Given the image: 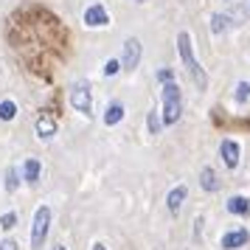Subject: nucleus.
I'll use <instances>...</instances> for the list:
<instances>
[{"instance_id":"nucleus-24","label":"nucleus","mask_w":250,"mask_h":250,"mask_svg":"<svg viewBox=\"0 0 250 250\" xmlns=\"http://www.w3.org/2000/svg\"><path fill=\"white\" fill-rule=\"evenodd\" d=\"M93 250H107V248H104L102 242H96V245H93Z\"/></svg>"},{"instance_id":"nucleus-17","label":"nucleus","mask_w":250,"mask_h":250,"mask_svg":"<svg viewBox=\"0 0 250 250\" xmlns=\"http://www.w3.org/2000/svg\"><path fill=\"white\" fill-rule=\"evenodd\" d=\"M248 96H250V82H239L236 84V96H233V99H236L239 104H245L248 102Z\"/></svg>"},{"instance_id":"nucleus-2","label":"nucleus","mask_w":250,"mask_h":250,"mask_svg":"<svg viewBox=\"0 0 250 250\" xmlns=\"http://www.w3.org/2000/svg\"><path fill=\"white\" fill-rule=\"evenodd\" d=\"M183 115V93L174 82H166L163 84V110H160V124L171 126L177 124Z\"/></svg>"},{"instance_id":"nucleus-18","label":"nucleus","mask_w":250,"mask_h":250,"mask_svg":"<svg viewBox=\"0 0 250 250\" xmlns=\"http://www.w3.org/2000/svg\"><path fill=\"white\" fill-rule=\"evenodd\" d=\"M17 186H20V180H17V169H9L6 171V191H17Z\"/></svg>"},{"instance_id":"nucleus-26","label":"nucleus","mask_w":250,"mask_h":250,"mask_svg":"<svg viewBox=\"0 0 250 250\" xmlns=\"http://www.w3.org/2000/svg\"><path fill=\"white\" fill-rule=\"evenodd\" d=\"M135 3H144V0H135Z\"/></svg>"},{"instance_id":"nucleus-5","label":"nucleus","mask_w":250,"mask_h":250,"mask_svg":"<svg viewBox=\"0 0 250 250\" xmlns=\"http://www.w3.org/2000/svg\"><path fill=\"white\" fill-rule=\"evenodd\" d=\"M141 57H144V45L138 37H129L124 42V51H121V68L124 70H135L141 65Z\"/></svg>"},{"instance_id":"nucleus-22","label":"nucleus","mask_w":250,"mask_h":250,"mask_svg":"<svg viewBox=\"0 0 250 250\" xmlns=\"http://www.w3.org/2000/svg\"><path fill=\"white\" fill-rule=\"evenodd\" d=\"M0 250H20V248H17L14 239H3V242H0Z\"/></svg>"},{"instance_id":"nucleus-8","label":"nucleus","mask_w":250,"mask_h":250,"mask_svg":"<svg viewBox=\"0 0 250 250\" xmlns=\"http://www.w3.org/2000/svg\"><path fill=\"white\" fill-rule=\"evenodd\" d=\"M219 155H222V163H225L228 169H236L239 166V144L236 141L225 138V141L219 144Z\"/></svg>"},{"instance_id":"nucleus-25","label":"nucleus","mask_w":250,"mask_h":250,"mask_svg":"<svg viewBox=\"0 0 250 250\" xmlns=\"http://www.w3.org/2000/svg\"><path fill=\"white\" fill-rule=\"evenodd\" d=\"M54 250H68V248H65V245H54Z\"/></svg>"},{"instance_id":"nucleus-10","label":"nucleus","mask_w":250,"mask_h":250,"mask_svg":"<svg viewBox=\"0 0 250 250\" xmlns=\"http://www.w3.org/2000/svg\"><path fill=\"white\" fill-rule=\"evenodd\" d=\"M186 197H188V188L186 186H174L169 191V197H166V203H169V211L171 214H180L183 203H186Z\"/></svg>"},{"instance_id":"nucleus-7","label":"nucleus","mask_w":250,"mask_h":250,"mask_svg":"<svg viewBox=\"0 0 250 250\" xmlns=\"http://www.w3.org/2000/svg\"><path fill=\"white\" fill-rule=\"evenodd\" d=\"M248 242H250V233L245 228H236V230H228L219 245H222V250H239V248H245Z\"/></svg>"},{"instance_id":"nucleus-15","label":"nucleus","mask_w":250,"mask_h":250,"mask_svg":"<svg viewBox=\"0 0 250 250\" xmlns=\"http://www.w3.org/2000/svg\"><path fill=\"white\" fill-rule=\"evenodd\" d=\"M228 25H230V17L228 14H211V31L214 34H222Z\"/></svg>"},{"instance_id":"nucleus-6","label":"nucleus","mask_w":250,"mask_h":250,"mask_svg":"<svg viewBox=\"0 0 250 250\" xmlns=\"http://www.w3.org/2000/svg\"><path fill=\"white\" fill-rule=\"evenodd\" d=\"M84 25H90V28H104V25H110V14L104 9L102 3H93L84 9Z\"/></svg>"},{"instance_id":"nucleus-14","label":"nucleus","mask_w":250,"mask_h":250,"mask_svg":"<svg viewBox=\"0 0 250 250\" xmlns=\"http://www.w3.org/2000/svg\"><path fill=\"white\" fill-rule=\"evenodd\" d=\"M228 211H230V214H239V216H248L250 214V200L248 197H230V200H228Z\"/></svg>"},{"instance_id":"nucleus-19","label":"nucleus","mask_w":250,"mask_h":250,"mask_svg":"<svg viewBox=\"0 0 250 250\" xmlns=\"http://www.w3.org/2000/svg\"><path fill=\"white\" fill-rule=\"evenodd\" d=\"M14 225H17V214H14V211H9V214L0 216V228H3V230H12Z\"/></svg>"},{"instance_id":"nucleus-23","label":"nucleus","mask_w":250,"mask_h":250,"mask_svg":"<svg viewBox=\"0 0 250 250\" xmlns=\"http://www.w3.org/2000/svg\"><path fill=\"white\" fill-rule=\"evenodd\" d=\"M149 129H152V132H158V129H160V121H158V115H155V113L149 115Z\"/></svg>"},{"instance_id":"nucleus-11","label":"nucleus","mask_w":250,"mask_h":250,"mask_svg":"<svg viewBox=\"0 0 250 250\" xmlns=\"http://www.w3.org/2000/svg\"><path fill=\"white\" fill-rule=\"evenodd\" d=\"M40 171H42L40 160H37V158H28V160L23 163V180L28 183V186H34V183L40 180Z\"/></svg>"},{"instance_id":"nucleus-1","label":"nucleus","mask_w":250,"mask_h":250,"mask_svg":"<svg viewBox=\"0 0 250 250\" xmlns=\"http://www.w3.org/2000/svg\"><path fill=\"white\" fill-rule=\"evenodd\" d=\"M177 51H180L186 73L191 76V82L197 84V90H205V87H208V76H205V68L200 65V59L194 57V42H191V34H188V31H180V34H177Z\"/></svg>"},{"instance_id":"nucleus-13","label":"nucleus","mask_w":250,"mask_h":250,"mask_svg":"<svg viewBox=\"0 0 250 250\" xmlns=\"http://www.w3.org/2000/svg\"><path fill=\"white\" fill-rule=\"evenodd\" d=\"M121 118H124V104L113 102L107 110H104V124H107V126H115Z\"/></svg>"},{"instance_id":"nucleus-16","label":"nucleus","mask_w":250,"mask_h":250,"mask_svg":"<svg viewBox=\"0 0 250 250\" xmlns=\"http://www.w3.org/2000/svg\"><path fill=\"white\" fill-rule=\"evenodd\" d=\"M14 115H17V104L14 102H0V121H12Z\"/></svg>"},{"instance_id":"nucleus-21","label":"nucleus","mask_w":250,"mask_h":250,"mask_svg":"<svg viewBox=\"0 0 250 250\" xmlns=\"http://www.w3.org/2000/svg\"><path fill=\"white\" fill-rule=\"evenodd\" d=\"M158 79L166 84V82H174V73H171V68H163V70H158Z\"/></svg>"},{"instance_id":"nucleus-9","label":"nucleus","mask_w":250,"mask_h":250,"mask_svg":"<svg viewBox=\"0 0 250 250\" xmlns=\"http://www.w3.org/2000/svg\"><path fill=\"white\" fill-rule=\"evenodd\" d=\"M37 135L42 138V141L57 135V118L51 113H40V118H37Z\"/></svg>"},{"instance_id":"nucleus-4","label":"nucleus","mask_w":250,"mask_h":250,"mask_svg":"<svg viewBox=\"0 0 250 250\" xmlns=\"http://www.w3.org/2000/svg\"><path fill=\"white\" fill-rule=\"evenodd\" d=\"M48 228H51V208L40 205L34 214V222H31V248H42L45 245Z\"/></svg>"},{"instance_id":"nucleus-3","label":"nucleus","mask_w":250,"mask_h":250,"mask_svg":"<svg viewBox=\"0 0 250 250\" xmlns=\"http://www.w3.org/2000/svg\"><path fill=\"white\" fill-rule=\"evenodd\" d=\"M70 104H73L76 113L87 115V118L93 115V93H90V84H87L84 79L76 82V84L70 87Z\"/></svg>"},{"instance_id":"nucleus-20","label":"nucleus","mask_w":250,"mask_h":250,"mask_svg":"<svg viewBox=\"0 0 250 250\" xmlns=\"http://www.w3.org/2000/svg\"><path fill=\"white\" fill-rule=\"evenodd\" d=\"M118 70H121V62H118V59H110V62L104 65V73H107V76H115Z\"/></svg>"},{"instance_id":"nucleus-12","label":"nucleus","mask_w":250,"mask_h":250,"mask_svg":"<svg viewBox=\"0 0 250 250\" xmlns=\"http://www.w3.org/2000/svg\"><path fill=\"white\" fill-rule=\"evenodd\" d=\"M200 186H203L205 191H216V188H219V177H216V171L211 169V166H205V169L200 171Z\"/></svg>"}]
</instances>
